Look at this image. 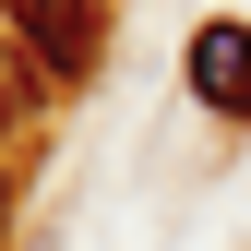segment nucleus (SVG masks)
<instances>
[{"label": "nucleus", "instance_id": "1", "mask_svg": "<svg viewBox=\"0 0 251 251\" xmlns=\"http://www.w3.org/2000/svg\"><path fill=\"white\" fill-rule=\"evenodd\" d=\"M0 12H12V36H24V60H36V84H84V72H96V48H108L96 0H0Z\"/></svg>", "mask_w": 251, "mask_h": 251}, {"label": "nucleus", "instance_id": "2", "mask_svg": "<svg viewBox=\"0 0 251 251\" xmlns=\"http://www.w3.org/2000/svg\"><path fill=\"white\" fill-rule=\"evenodd\" d=\"M192 96L215 120H251V24H203L192 36Z\"/></svg>", "mask_w": 251, "mask_h": 251}, {"label": "nucleus", "instance_id": "3", "mask_svg": "<svg viewBox=\"0 0 251 251\" xmlns=\"http://www.w3.org/2000/svg\"><path fill=\"white\" fill-rule=\"evenodd\" d=\"M0 227H12V192H0Z\"/></svg>", "mask_w": 251, "mask_h": 251}]
</instances>
